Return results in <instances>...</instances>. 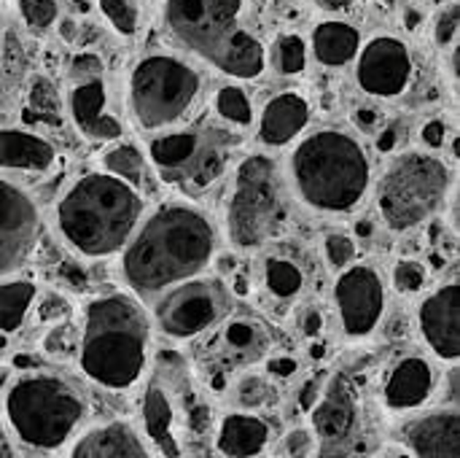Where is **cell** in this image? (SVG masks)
Returning <instances> with one entry per match:
<instances>
[{"label":"cell","instance_id":"42","mask_svg":"<svg viewBox=\"0 0 460 458\" xmlns=\"http://www.w3.org/2000/svg\"><path fill=\"white\" fill-rule=\"evenodd\" d=\"M102 59L97 54H78L70 65V76L73 78H89V76H102Z\"/></svg>","mask_w":460,"mask_h":458},{"label":"cell","instance_id":"41","mask_svg":"<svg viewBox=\"0 0 460 458\" xmlns=\"http://www.w3.org/2000/svg\"><path fill=\"white\" fill-rule=\"evenodd\" d=\"M30 108L38 113H54L57 111V92L46 78H35L30 89Z\"/></svg>","mask_w":460,"mask_h":458},{"label":"cell","instance_id":"55","mask_svg":"<svg viewBox=\"0 0 460 458\" xmlns=\"http://www.w3.org/2000/svg\"><path fill=\"white\" fill-rule=\"evenodd\" d=\"M5 375H8V370H0V386L5 383Z\"/></svg>","mask_w":460,"mask_h":458},{"label":"cell","instance_id":"45","mask_svg":"<svg viewBox=\"0 0 460 458\" xmlns=\"http://www.w3.org/2000/svg\"><path fill=\"white\" fill-rule=\"evenodd\" d=\"M353 121H356V127L364 130V132H377L383 116H380L377 108H358V111L353 113Z\"/></svg>","mask_w":460,"mask_h":458},{"label":"cell","instance_id":"7","mask_svg":"<svg viewBox=\"0 0 460 458\" xmlns=\"http://www.w3.org/2000/svg\"><path fill=\"white\" fill-rule=\"evenodd\" d=\"M453 186L450 167L420 151L396 157L377 184V211L391 232H410L429 221Z\"/></svg>","mask_w":460,"mask_h":458},{"label":"cell","instance_id":"9","mask_svg":"<svg viewBox=\"0 0 460 458\" xmlns=\"http://www.w3.org/2000/svg\"><path fill=\"white\" fill-rule=\"evenodd\" d=\"M148 162L164 181L202 192L226 167V138L210 127L175 130L148 143Z\"/></svg>","mask_w":460,"mask_h":458},{"label":"cell","instance_id":"18","mask_svg":"<svg viewBox=\"0 0 460 458\" xmlns=\"http://www.w3.org/2000/svg\"><path fill=\"white\" fill-rule=\"evenodd\" d=\"M67 111L75 130L89 140H116L121 135V121L108 113V86L102 76L73 78Z\"/></svg>","mask_w":460,"mask_h":458},{"label":"cell","instance_id":"21","mask_svg":"<svg viewBox=\"0 0 460 458\" xmlns=\"http://www.w3.org/2000/svg\"><path fill=\"white\" fill-rule=\"evenodd\" d=\"M358 421V405L350 383L345 378H332L323 389L318 402L310 408V424L313 435L323 443H340L348 440Z\"/></svg>","mask_w":460,"mask_h":458},{"label":"cell","instance_id":"51","mask_svg":"<svg viewBox=\"0 0 460 458\" xmlns=\"http://www.w3.org/2000/svg\"><path fill=\"white\" fill-rule=\"evenodd\" d=\"M307 3H313V5H318V8H323V11H345V8H350L356 0H307Z\"/></svg>","mask_w":460,"mask_h":458},{"label":"cell","instance_id":"2","mask_svg":"<svg viewBox=\"0 0 460 458\" xmlns=\"http://www.w3.org/2000/svg\"><path fill=\"white\" fill-rule=\"evenodd\" d=\"M154 321L132 294H102L84 308L78 329V367L102 391L135 389L151 362Z\"/></svg>","mask_w":460,"mask_h":458},{"label":"cell","instance_id":"1","mask_svg":"<svg viewBox=\"0 0 460 458\" xmlns=\"http://www.w3.org/2000/svg\"><path fill=\"white\" fill-rule=\"evenodd\" d=\"M216 227L205 211L189 202L159 205L121 248V278L135 297L162 292L197 278L216 256Z\"/></svg>","mask_w":460,"mask_h":458},{"label":"cell","instance_id":"29","mask_svg":"<svg viewBox=\"0 0 460 458\" xmlns=\"http://www.w3.org/2000/svg\"><path fill=\"white\" fill-rule=\"evenodd\" d=\"M102 167H105V173H111V175L127 181L129 186H135L137 192L146 184V157L129 143L105 151L102 154Z\"/></svg>","mask_w":460,"mask_h":458},{"label":"cell","instance_id":"52","mask_svg":"<svg viewBox=\"0 0 460 458\" xmlns=\"http://www.w3.org/2000/svg\"><path fill=\"white\" fill-rule=\"evenodd\" d=\"M0 458H13V445H11L5 427H0Z\"/></svg>","mask_w":460,"mask_h":458},{"label":"cell","instance_id":"46","mask_svg":"<svg viewBox=\"0 0 460 458\" xmlns=\"http://www.w3.org/2000/svg\"><path fill=\"white\" fill-rule=\"evenodd\" d=\"M321 329H323V313L318 308H307L305 316H302V332H305V337L315 340L321 335Z\"/></svg>","mask_w":460,"mask_h":458},{"label":"cell","instance_id":"26","mask_svg":"<svg viewBox=\"0 0 460 458\" xmlns=\"http://www.w3.org/2000/svg\"><path fill=\"white\" fill-rule=\"evenodd\" d=\"M313 54L326 67H342L350 59H356L361 49V32L350 22L342 19H326L318 22L310 38Z\"/></svg>","mask_w":460,"mask_h":458},{"label":"cell","instance_id":"20","mask_svg":"<svg viewBox=\"0 0 460 458\" xmlns=\"http://www.w3.org/2000/svg\"><path fill=\"white\" fill-rule=\"evenodd\" d=\"M404 443L415 458H460L458 408L431 410L404 427Z\"/></svg>","mask_w":460,"mask_h":458},{"label":"cell","instance_id":"12","mask_svg":"<svg viewBox=\"0 0 460 458\" xmlns=\"http://www.w3.org/2000/svg\"><path fill=\"white\" fill-rule=\"evenodd\" d=\"M334 305L342 332L350 340L369 337L380 327L388 305L380 270L372 265H348L334 283Z\"/></svg>","mask_w":460,"mask_h":458},{"label":"cell","instance_id":"37","mask_svg":"<svg viewBox=\"0 0 460 458\" xmlns=\"http://www.w3.org/2000/svg\"><path fill=\"white\" fill-rule=\"evenodd\" d=\"M323 251H326V262L332 267L345 270L356 259V240L350 235H345V232H332L323 240Z\"/></svg>","mask_w":460,"mask_h":458},{"label":"cell","instance_id":"17","mask_svg":"<svg viewBox=\"0 0 460 458\" xmlns=\"http://www.w3.org/2000/svg\"><path fill=\"white\" fill-rule=\"evenodd\" d=\"M434 362L420 354H407L391 364L383 381V405L391 413H415L434 397Z\"/></svg>","mask_w":460,"mask_h":458},{"label":"cell","instance_id":"14","mask_svg":"<svg viewBox=\"0 0 460 458\" xmlns=\"http://www.w3.org/2000/svg\"><path fill=\"white\" fill-rule=\"evenodd\" d=\"M415 73L410 46L396 35H375L356 54V81L372 97L402 94Z\"/></svg>","mask_w":460,"mask_h":458},{"label":"cell","instance_id":"24","mask_svg":"<svg viewBox=\"0 0 460 458\" xmlns=\"http://www.w3.org/2000/svg\"><path fill=\"white\" fill-rule=\"evenodd\" d=\"M57 162L54 146L19 127L0 130V170H24V173H46Z\"/></svg>","mask_w":460,"mask_h":458},{"label":"cell","instance_id":"31","mask_svg":"<svg viewBox=\"0 0 460 458\" xmlns=\"http://www.w3.org/2000/svg\"><path fill=\"white\" fill-rule=\"evenodd\" d=\"M216 113L229 121V124H237V127H248L253 121V111H251V100L245 94V89L229 84V86H221L216 92Z\"/></svg>","mask_w":460,"mask_h":458},{"label":"cell","instance_id":"6","mask_svg":"<svg viewBox=\"0 0 460 458\" xmlns=\"http://www.w3.org/2000/svg\"><path fill=\"white\" fill-rule=\"evenodd\" d=\"M291 221L288 184L280 167L264 157H245L237 170L226 200V235L243 248L253 251L283 235Z\"/></svg>","mask_w":460,"mask_h":458},{"label":"cell","instance_id":"22","mask_svg":"<svg viewBox=\"0 0 460 458\" xmlns=\"http://www.w3.org/2000/svg\"><path fill=\"white\" fill-rule=\"evenodd\" d=\"M272 440V427L259 413L234 410L226 413L218 427L213 445L224 458H259Z\"/></svg>","mask_w":460,"mask_h":458},{"label":"cell","instance_id":"34","mask_svg":"<svg viewBox=\"0 0 460 458\" xmlns=\"http://www.w3.org/2000/svg\"><path fill=\"white\" fill-rule=\"evenodd\" d=\"M97 5L116 32H121L127 38L137 32L140 16H137V8L132 5V0H97Z\"/></svg>","mask_w":460,"mask_h":458},{"label":"cell","instance_id":"11","mask_svg":"<svg viewBox=\"0 0 460 458\" xmlns=\"http://www.w3.org/2000/svg\"><path fill=\"white\" fill-rule=\"evenodd\" d=\"M232 313V292L221 278H189L159 294L154 327L170 340H191L216 329Z\"/></svg>","mask_w":460,"mask_h":458},{"label":"cell","instance_id":"50","mask_svg":"<svg viewBox=\"0 0 460 458\" xmlns=\"http://www.w3.org/2000/svg\"><path fill=\"white\" fill-rule=\"evenodd\" d=\"M318 397H321V386H318V381H310L305 389H302V397H299V405L310 413V408L318 402Z\"/></svg>","mask_w":460,"mask_h":458},{"label":"cell","instance_id":"8","mask_svg":"<svg viewBox=\"0 0 460 458\" xmlns=\"http://www.w3.org/2000/svg\"><path fill=\"white\" fill-rule=\"evenodd\" d=\"M202 76L186 59L154 51L135 62L129 73V111L143 130L178 124L199 100Z\"/></svg>","mask_w":460,"mask_h":458},{"label":"cell","instance_id":"13","mask_svg":"<svg viewBox=\"0 0 460 458\" xmlns=\"http://www.w3.org/2000/svg\"><path fill=\"white\" fill-rule=\"evenodd\" d=\"M40 211L16 184L0 178V281L27 265L40 240Z\"/></svg>","mask_w":460,"mask_h":458},{"label":"cell","instance_id":"49","mask_svg":"<svg viewBox=\"0 0 460 458\" xmlns=\"http://www.w3.org/2000/svg\"><path fill=\"white\" fill-rule=\"evenodd\" d=\"M59 275H62V281H65L70 289H84V286H86V275H84V270H81L78 265H65Z\"/></svg>","mask_w":460,"mask_h":458},{"label":"cell","instance_id":"25","mask_svg":"<svg viewBox=\"0 0 460 458\" xmlns=\"http://www.w3.org/2000/svg\"><path fill=\"white\" fill-rule=\"evenodd\" d=\"M143 427L151 448L162 458H181V443L175 437V408L162 386H148L143 394Z\"/></svg>","mask_w":460,"mask_h":458},{"label":"cell","instance_id":"43","mask_svg":"<svg viewBox=\"0 0 460 458\" xmlns=\"http://www.w3.org/2000/svg\"><path fill=\"white\" fill-rule=\"evenodd\" d=\"M67 313V302L62 300V297H57V294H46L43 300H40V305H38V319L40 321H54V324H59V319Z\"/></svg>","mask_w":460,"mask_h":458},{"label":"cell","instance_id":"16","mask_svg":"<svg viewBox=\"0 0 460 458\" xmlns=\"http://www.w3.org/2000/svg\"><path fill=\"white\" fill-rule=\"evenodd\" d=\"M221 324H224V329H221L216 348H213V362L218 364V370L210 375L226 378V373L253 367L256 362H261L270 354L272 335L259 319H251V316L229 319L226 316Z\"/></svg>","mask_w":460,"mask_h":458},{"label":"cell","instance_id":"53","mask_svg":"<svg viewBox=\"0 0 460 458\" xmlns=\"http://www.w3.org/2000/svg\"><path fill=\"white\" fill-rule=\"evenodd\" d=\"M356 235H358V238H369V235H372V224H369V221H358V224H356Z\"/></svg>","mask_w":460,"mask_h":458},{"label":"cell","instance_id":"40","mask_svg":"<svg viewBox=\"0 0 460 458\" xmlns=\"http://www.w3.org/2000/svg\"><path fill=\"white\" fill-rule=\"evenodd\" d=\"M315 451V435L310 429H291L283 437V456L286 458H310Z\"/></svg>","mask_w":460,"mask_h":458},{"label":"cell","instance_id":"47","mask_svg":"<svg viewBox=\"0 0 460 458\" xmlns=\"http://www.w3.org/2000/svg\"><path fill=\"white\" fill-rule=\"evenodd\" d=\"M296 359H291V356H275V359H270L267 362V370H270V375H275V378H291L294 373H296Z\"/></svg>","mask_w":460,"mask_h":458},{"label":"cell","instance_id":"56","mask_svg":"<svg viewBox=\"0 0 460 458\" xmlns=\"http://www.w3.org/2000/svg\"><path fill=\"white\" fill-rule=\"evenodd\" d=\"M399 458H415L412 454H399Z\"/></svg>","mask_w":460,"mask_h":458},{"label":"cell","instance_id":"54","mask_svg":"<svg viewBox=\"0 0 460 458\" xmlns=\"http://www.w3.org/2000/svg\"><path fill=\"white\" fill-rule=\"evenodd\" d=\"M62 35H65L67 40L73 38V22H70V19H65V22H62Z\"/></svg>","mask_w":460,"mask_h":458},{"label":"cell","instance_id":"3","mask_svg":"<svg viewBox=\"0 0 460 458\" xmlns=\"http://www.w3.org/2000/svg\"><path fill=\"white\" fill-rule=\"evenodd\" d=\"M140 216V192L111 173H86L75 178L54 208L59 238L84 259L119 254L137 229Z\"/></svg>","mask_w":460,"mask_h":458},{"label":"cell","instance_id":"19","mask_svg":"<svg viewBox=\"0 0 460 458\" xmlns=\"http://www.w3.org/2000/svg\"><path fill=\"white\" fill-rule=\"evenodd\" d=\"M67 458H156V451L132 424L102 421L70 440Z\"/></svg>","mask_w":460,"mask_h":458},{"label":"cell","instance_id":"38","mask_svg":"<svg viewBox=\"0 0 460 458\" xmlns=\"http://www.w3.org/2000/svg\"><path fill=\"white\" fill-rule=\"evenodd\" d=\"M40 348H43V354H49V356H59V359H65V356L75 354V348H78V332H73V327L57 324L54 329H49V332H46V337H43Z\"/></svg>","mask_w":460,"mask_h":458},{"label":"cell","instance_id":"10","mask_svg":"<svg viewBox=\"0 0 460 458\" xmlns=\"http://www.w3.org/2000/svg\"><path fill=\"white\" fill-rule=\"evenodd\" d=\"M245 0H167L164 24L170 35L213 67L243 27Z\"/></svg>","mask_w":460,"mask_h":458},{"label":"cell","instance_id":"32","mask_svg":"<svg viewBox=\"0 0 460 458\" xmlns=\"http://www.w3.org/2000/svg\"><path fill=\"white\" fill-rule=\"evenodd\" d=\"M234 402L245 413H259L275 402V386L264 375H245L234 386Z\"/></svg>","mask_w":460,"mask_h":458},{"label":"cell","instance_id":"28","mask_svg":"<svg viewBox=\"0 0 460 458\" xmlns=\"http://www.w3.org/2000/svg\"><path fill=\"white\" fill-rule=\"evenodd\" d=\"M38 297V286L24 278L0 281V335H13L27 321Z\"/></svg>","mask_w":460,"mask_h":458},{"label":"cell","instance_id":"36","mask_svg":"<svg viewBox=\"0 0 460 458\" xmlns=\"http://www.w3.org/2000/svg\"><path fill=\"white\" fill-rule=\"evenodd\" d=\"M391 281H394V289H396L399 294H418V292L426 286V281H429V270H426V265L418 262V259H402V262L394 267Z\"/></svg>","mask_w":460,"mask_h":458},{"label":"cell","instance_id":"15","mask_svg":"<svg viewBox=\"0 0 460 458\" xmlns=\"http://www.w3.org/2000/svg\"><path fill=\"white\" fill-rule=\"evenodd\" d=\"M418 329L429 351L450 364L460 359V286L458 281L439 286L420 302Z\"/></svg>","mask_w":460,"mask_h":458},{"label":"cell","instance_id":"33","mask_svg":"<svg viewBox=\"0 0 460 458\" xmlns=\"http://www.w3.org/2000/svg\"><path fill=\"white\" fill-rule=\"evenodd\" d=\"M272 59H275V67L283 73V76H296L305 70L307 65V43L288 32V35H280L275 40V49H272Z\"/></svg>","mask_w":460,"mask_h":458},{"label":"cell","instance_id":"27","mask_svg":"<svg viewBox=\"0 0 460 458\" xmlns=\"http://www.w3.org/2000/svg\"><path fill=\"white\" fill-rule=\"evenodd\" d=\"M216 67L232 78H259L267 67V49L253 32L243 30Z\"/></svg>","mask_w":460,"mask_h":458},{"label":"cell","instance_id":"48","mask_svg":"<svg viewBox=\"0 0 460 458\" xmlns=\"http://www.w3.org/2000/svg\"><path fill=\"white\" fill-rule=\"evenodd\" d=\"M399 140H402V127L399 124H391V127H385L377 135V151L380 154H388V151H394L399 146Z\"/></svg>","mask_w":460,"mask_h":458},{"label":"cell","instance_id":"39","mask_svg":"<svg viewBox=\"0 0 460 458\" xmlns=\"http://www.w3.org/2000/svg\"><path fill=\"white\" fill-rule=\"evenodd\" d=\"M458 27H460V8L458 3H450L439 19H437V27H434V38L439 46H450V43H458Z\"/></svg>","mask_w":460,"mask_h":458},{"label":"cell","instance_id":"4","mask_svg":"<svg viewBox=\"0 0 460 458\" xmlns=\"http://www.w3.org/2000/svg\"><path fill=\"white\" fill-rule=\"evenodd\" d=\"M89 416L84 389L54 370H22L3 394L8 432L30 451L51 454L67 445Z\"/></svg>","mask_w":460,"mask_h":458},{"label":"cell","instance_id":"5","mask_svg":"<svg viewBox=\"0 0 460 458\" xmlns=\"http://www.w3.org/2000/svg\"><path fill=\"white\" fill-rule=\"evenodd\" d=\"M372 178L364 146L342 130L307 135L288 157V189L313 211L350 213Z\"/></svg>","mask_w":460,"mask_h":458},{"label":"cell","instance_id":"30","mask_svg":"<svg viewBox=\"0 0 460 458\" xmlns=\"http://www.w3.org/2000/svg\"><path fill=\"white\" fill-rule=\"evenodd\" d=\"M264 283H267V289H270V294H272L275 300L288 302V300H294V297L302 292L305 275H302V270H299L294 262H288V259H270L267 267H264Z\"/></svg>","mask_w":460,"mask_h":458},{"label":"cell","instance_id":"23","mask_svg":"<svg viewBox=\"0 0 460 458\" xmlns=\"http://www.w3.org/2000/svg\"><path fill=\"white\" fill-rule=\"evenodd\" d=\"M310 121V103L299 92L275 94L259 119V140L264 146H286L291 143Z\"/></svg>","mask_w":460,"mask_h":458},{"label":"cell","instance_id":"35","mask_svg":"<svg viewBox=\"0 0 460 458\" xmlns=\"http://www.w3.org/2000/svg\"><path fill=\"white\" fill-rule=\"evenodd\" d=\"M19 16L32 32H46L59 19L57 0H19Z\"/></svg>","mask_w":460,"mask_h":458},{"label":"cell","instance_id":"44","mask_svg":"<svg viewBox=\"0 0 460 458\" xmlns=\"http://www.w3.org/2000/svg\"><path fill=\"white\" fill-rule=\"evenodd\" d=\"M420 138H423V143H426V146L439 148V146L447 140V124H445L442 119H431V121H426V124H423Z\"/></svg>","mask_w":460,"mask_h":458}]
</instances>
